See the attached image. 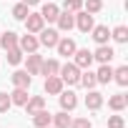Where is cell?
Returning <instances> with one entry per match:
<instances>
[{
    "instance_id": "cell-1",
    "label": "cell",
    "mask_w": 128,
    "mask_h": 128,
    "mask_svg": "<svg viewBox=\"0 0 128 128\" xmlns=\"http://www.w3.org/2000/svg\"><path fill=\"white\" fill-rule=\"evenodd\" d=\"M58 76H60L63 86H78V80H80V68L76 66V63H66V66H60Z\"/></svg>"
},
{
    "instance_id": "cell-2",
    "label": "cell",
    "mask_w": 128,
    "mask_h": 128,
    "mask_svg": "<svg viewBox=\"0 0 128 128\" xmlns=\"http://www.w3.org/2000/svg\"><path fill=\"white\" fill-rule=\"evenodd\" d=\"M55 23H58V33H70V30L76 28V13L60 10L58 18H55Z\"/></svg>"
},
{
    "instance_id": "cell-3",
    "label": "cell",
    "mask_w": 128,
    "mask_h": 128,
    "mask_svg": "<svg viewBox=\"0 0 128 128\" xmlns=\"http://www.w3.org/2000/svg\"><path fill=\"white\" fill-rule=\"evenodd\" d=\"M23 23H25V33H33V35H38V33L45 28V20H43L40 13H28V18H25Z\"/></svg>"
},
{
    "instance_id": "cell-4",
    "label": "cell",
    "mask_w": 128,
    "mask_h": 128,
    "mask_svg": "<svg viewBox=\"0 0 128 128\" xmlns=\"http://www.w3.org/2000/svg\"><path fill=\"white\" fill-rule=\"evenodd\" d=\"M18 48H20L23 53H38V48H40V43H38V35H33V33L18 35Z\"/></svg>"
},
{
    "instance_id": "cell-5",
    "label": "cell",
    "mask_w": 128,
    "mask_h": 128,
    "mask_svg": "<svg viewBox=\"0 0 128 128\" xmlns=\"http://www.w3.org/2000/svg\"><path fill=\"white\" fill-rule=\"evenodd\" d=\"M58 100H60V110H68V113L76 110V106H78V96L73 90H66V88L58 93Z\"/></svg>"
},
{
    "instance_id": "cell-6",
    "label": "cell",
    "mask_w": 128,
    "mask_h": 128,
    "mask_svg": "<svg viewBox=\"0 0 128 128\" xmlns=\"http://www.w3.org/2000/svg\"><path fill=\"white\" fill-rule=\"evenodd\" d=\"M60 40V35H58V30L55 28H43L40 33H38V43L40 45H45V48H55V43Z\"/></svg>"
},
{
    "instance_id": "cell-7",
    "label": "cell",
    "mask_w": 128,
    "mask_h": 128,
    "mask_svg": "<svg viewBox=\"0 0 128 128\" xmlns=\"http://www.w3.org/2000/svg\"><path fill=\"white\" fill-rule=\"evenodd\" d=\"M55 50H58V55H63V58H73V53L78 50V45H76L73 38H60V40L55 43Z\"/></svg>"
},
{
    "instance_id": "cell-8",
    "label": "cell",
    "mask_w": 128,
    "mask_h": 128,
    "mask_svg": "<svg viewBox=\"0 0 128 128\" xmlns=\"http://www.w3.org/2000/svg\"><path fill=\"white\" fill-rule=\"evenodd\" d=\"M93 25H96V23H93V15H90V13H86V10H78V13H76V28H78L80 33H90Z\"/></svg>"
},
{
    "instance_id": "cell-9",
    "label": "cell",
    "mask_w": 128,
    "mask_h": 128,
    "mask_svg": "<svg viewBox=\"0 0 128 128\" xmlns=\"http://www.w3.org/2000/svg\"><path fill=\"white\" fill-rule=\"evenodd\" d=\"M73 63H76L80 70H86V68L93 66V53L86 50V48H83V50H76V53H73Z\"/></svg>"
},
{
    "instance_id": "cell-10",
    "label": "cell",
    "mask_w": 128,
    "mask_h": 128,
    "mask_svg": "<svg viewBox=\"0 0 128 128\" xmlns=\"http://www.w3.org/2000/svg\"><path fill=\"white\" fill-rule=\"evenodd\" d=\"M45 93L48 96H58L63 88H66V86H63V80H60V76H45Z\"/></svg>"
},
{
    "instance_id": "cell-11",
    "label": "cell",
    "mask_w": 128,
    "mask_h": 128,
    "mask_svg": "<svg viewBox=\"0 0 128 128\" xmlns=\"http://www.w3.org/2000/svg\"><path fill=\"white\" fill-rule=\"evenodd\" d=\"M113 55H116V50H113L110 45H98L96 53H93V60H98L100 66H103V63H110V60H113Z\"/></svg>"
},
{
    "instance_id": "cell-12",
    "label": "cell",
    "mask_w": 128,
    "mask_h": 128,
    "mask_svg": "<svg viewBox=\"0 0 128 128\" xmlns=\"http://www.w3.org/2000/svg\"><path fill=\"white\" fill-rule=\"evenodd\" d=\"M10 80H13V86H15V88H30L33 76H30L28 70H15V73L10 76Z\"/></svg>"
},
{
    "instance_id": "cell-13",
    "label": "cell",
    "mask_w": 128,
    "mask_h": 128,
    "mask_svg": "<svg viewBox=\"0 0 128 128\" xmlns=\"http://www.w3.org/2000/svg\"><path fill=\"white\" fill-rule=\"evenodd\" d=\"M25 70L30 73V76H40V66H43V55H38V53H28V60H25Z\"/></svg>"
},
{
    "instance_id": "cell-14",
    "label": "cell",
    "mask_w": 128,
    "mask_h": 128,
    "mask_svg": "<svg viewBox=\"0 0 128 128\" xmlns=\"http://www.w3.org/2000/svg\"><path fill=\"white\" fill-rule=\"evenodd\" d=\"M93 40L98 43V45H108V40H110V30H108V25H93Z\"/></svg>"
},
{
    "instance_id": "cell-15",
    "label": "cell",
    "mask_w": 128,
    "mask_h": 128,
    "mask_svg": "<svg viewBox=\"0 0 128 128\" xmlns=\"http://www.w3.org/2000/svg\"><path fill=\"white\" fill-rule=\"evenodd\" d=\"M100 106H103V93L88 90V96H86V108H88V110H100Z\"/></svg>"
},
{
    "instance_id": "cell-16",
    "label": "cell",
    "mask_w": 128,
    "mask_h": 128,
    "mask_svg": "<svg viewBox=\"0 0 128 128\" xmlns=\"http://www.w3.org/2000/svg\"><path fill=\"white\" fill-rule=\"evenodd\" d=\"M23 108L28 110V116H33V113H38V110H43V108H45V98H43V96H30V98H28V103H25Z\"/></svg>"
},
{
    "instance_id": "cell-17",
    "label": "cell",
    "mask_w": 128,
    "mask_h": 128,
    "mask_svg": "<svg viewBox=\"0 0 128 128\" xmlns=\"http://www.w3.org/2000/svg\"><path fill=\"white\" fill-rule=\"evenodd\" d=\"M58 13H60V8L55 5V3H48L40 8V15H43V20H48V23H55V18H58Z\"/></svg>"
},
{
    "instance_id": "cell-18",
    "label": "cell",
    "mask_w": 128,
    "mask_h": 128,
    "mask_svg": "<svg viewBox=\"0 0 128 128\" xmlns=\"http://www.w3.org/2000/svg\"><path fill=\"white\" fill-rule=\"evenodd\" d=\"M78 86H83L86 90H93V88L98 86V80H96V73H90V68L80 70V80H78Z\"/></svg>"
},
{
    "instance_id": "cell-19",
    "label": "cell",
    "mask_w": 128,
    "mask_h": 128,
    "mask_svg": "<svg viewBox=\"0 0 128 128\" xmlns=\"http://www.w3.org/2000/svg\"><path fill=\"white\" fill-rule=\"evenodd\" d=\"M126 106H128V96H123V93H116V96H110V98H108V108H110V110H116V113H120Z\"/></svg>"
},
{
    "instance_id": "cell-20",
    "label": "cell",
    "mask_w": 128,
    "mask_h": 128,
    "mask_svg": "<svg viewBox=\"0 0 128 128\" xmlns=\"http://www.w3.org/2000/svg\"><path fill=\"white\" fill-rule=\"evenodd\" d=\"M70 116H68V110H60V113H53V118H50V126H55V128H68L70 126Z\"/></svg>"
},
{
    "instance_id": "cell-21",
    "label": "cell",
    "mask_w": 128,
    "mask_h": 128,
    "mask_svg": "<svg viewBox=\"0 0 128 128\" xmlns=\"http://www.w3.org/2000/svg\"><path fill=\"white\" fill-rule=\"evenodd\" d=\"M15 45H18V33H13V30L0 33V48H3V50H10Z\"/></svg>"
},
{
    "instance_id": "cell-22",
    "label": "cell",
    "mask_w": 128,
    "mask_h": 128,
    "mask_svg": "<svg viewBox=\"0 0 128 128\" xmlns=\"http://www.w3.org/2000/svg\"><path fill=\"white\" fill-rule=\"evenodd\" d=\"M96 80H98V83H103V86L113 80V68H110V63H103V66L98 68V73H96Z\"/></svg>"
},
{
    "instance_id": "cell-23",
    "label": "cell",
    "mask_w": 128,
    "mask_h": 128,
    "mask_svg": "<svg viewBox=\"0 0 128 128\" xmlns=\"http://www.w3.org/2000/svg\"><path fill=\"white\" fill-rule=\"evenodd\" d=\"M28 98H30L28 88H15V90L10 93V103H13V106H25V103H28Z\"/></svg>"
},
{
    "instance_id": "cell-24",
    "label": "cell",
    "mask_w": 128,
    "mask_h": 128,
    "mask_svg": "<svg viewBox=\"0 0 128 128\" xmlns=\"http://www.w3.org/2000/svg\"><path fill=\"white\" fill-rule=\"evenodd\" d=\"M50 118H53V113H48V110L43 108V110L33 113V126H35V128H45V126H50Z\"/></svg>"
},
{
    "instance_id": "cell-25",
    "label": "cell",
    "mask_w": 128,
    "mask_h": 128,
    "mask_svg": "<svg viewBox=\"0 0 128 128\" xmlns=\"http://www.w3.org/2000/svg\"><path fill=\"white\" fill-rule=\"evenodd\" d=\"M58 70H60V63H58L55 58L43 60V66H40V73H43V76H58Z\"/></svg>"
},
{
    "instance_id": "cell-26",
    "label": "cell",
    "mask_w": 128,
    "mask_h": 128,
    "mask_svg": "<svg viewBox=\"0 0 128 128\" xmlns=\"http://www.w3.org/2000/svg\"><path fill=\"white\" fill-rule=\"evenodd\" d=\"M113 80H116L120 88H126V86H128V66L116 68V70H113Z\"/></svg>"
},
{
    "instance_id": "cell-27",
    "label": "cell",
    "mask_w": 128,
    "mask_h": 128,
    "mask_svg": "<svg viewBox=\"0 0 128 128\" xmlns=\"http://www.w3.org/2000/svg\"><path fill=\"white\" fill-rule=\"evenodd\" d=\"M5 53H8V63H10V66H20V63H23V55H25V53H23L18 45L10 48V50H5Z\"/></svg>"
},
{
    "instance_id": "cell-28",
    "label": "cell",
    "mask_w": 128,
    "mask_h": 128,
    "mask_svg": "<svg viewBox=\"0 0 128 128\" xmlns=\"http://www.w3.org/2000/svg\"><path fill=\"white\" fill-rule=\"evenodd\" d=\"M110 38H113L116 43H128V28H126V25L113 28V30H110Z\"/></svg>"
},
{
    "instance_id": "cell-29",
    "label": "cell",
    "mask_w": 128,
    "mask_h": 128,
    "mask_svg": "<svg viewBox=\"0 0 128 128\" xmlns=\"http://www.w3.org/2000/svg\"><path fill=\"white\" fill-rule=\"evenodd\" d=\"M83 10L90 13V15L100 13V10H103V0H83Z\"/></svg>"
},
{
    "instance_id": "cell-30",
    "label": "cell",
    "mask_w": 128,
    "mask_h": 128,
    "mask_svg": "<svg viewBox=\"0 0 128 128\" xmlns=\"http://www.w3.org/2000/svg\"><path fill=\"white\" fill-rule=\"evenodd\" d=\"M28 13H30V8H28L25 3H18V5L13 8V18H15V20H25Z\"/></svg>"
},
{
    "instance_id": "cell-31",
    "label": "cell",
    "mask_w": 128,
    "mask_h": 128,
    "mask_svg": "<svg viewBox=\"0 0 128 128\" xmlns=\"http://www.w3.org/2000/svg\"><path fill=\"white\" fill-rule=\"evenodd\" d=\"M63 10H68V13L83 10V0H66V3H63Z\"/></svg>"
},
{
    "instance_id": "cell-32",
    "label": "cell",
    "mask_w": 128,
    "mask_h": 128,
    "mask_svg": "<svg viewBox=\"0 0 128 128\" xmlns=\"http://www.w3.org/2000/svg\"><path fill=\"white\" fill-rule=\"evenodd\" d=\"M108 128H126V118L123 116H110L108 118Z\"/></svg>"
},
{
    "instance_id": "cell-33",
    "label": "cell",
    "mask_w": 128,
    "mask_h": 128,
    "mask_svg": "<svg viewBox=\"0 0 128 128\" xmlns=\"http://www.w3.org/2000/svg\"><path fill=\"white\" fill-rule=\"evenodd\" d=\"M68 128H93V126H90V118H76V120H70Z\"/></svg>"
},
{
    "instance_id": "cell-34",
    "label": "cell",
    "mask_w": 128,
    "mask_h": 128,
    "mask_svg": "<svg viewBox=\"0 0 128 128\" xmlns=\"http://www.w3.org/2000/svg\"><path fill=\"white\" fill-rule=\"evenodd\" d=\"M10 106H13L10 103V93H0V113H5Z\"/></svg>"
},
{
    "instance_id": "cell-35",
    "label": "cell",
    "mask_w": 128,
    "mask_h": 128,
    "mask_svg": "<svg viewBox=\"0 0 128 128\" xmlns=\"http://www.w3.org/2000/svg\"><path fill=\"white\" fill-rule=\"evenodd\" d=\"M23 3H25L28 8H33V5H38V3H40V0H23Z\"/></svg>"
},
{
    "instance_id": "cell-36",
    "label": "cell",
    "mask_w": 128,
    "mask_h": 128,
    "mask_svg": "<svg viewBox=\"0 0 128 128\" xmlns=\"http://www.w3.org/2000/svg\"><path fill=\"white\" fill-rule=\"evenodd\" d=\"M45 128H55V126H45Z\"/></svg>"
}]
</instances>
